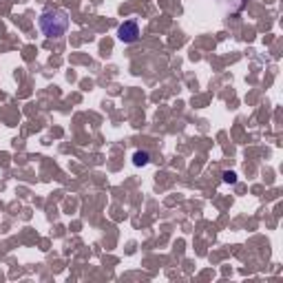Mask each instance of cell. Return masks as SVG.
Here are the masks:
<instances>
[{"label": "cell", "instance_id": "obj_1", "mask_svg": "<svg viewBox=\"0 0 283 283\" xmlns=\"http://www.w3.org/2000/svg\"><path fill=\"white\" fill-rule=\"evenodd\" d=\"M38 24H40V31L47 38H60L69 29V13L62 11V9H49V11H44L40 16Z\"/></svg>", "mask_w": 283, "mask_h": 283}, {"label": "cell", "instance_id": "obj_2", "mask_svg": "<svg viewBox=\"0 0 283 283\" xmlns=\"http://www.w3.org/2000/svg\"><path fill=\"white\" fill-rule=\"evenodd\" d=\"M117 38H120L122 42H135V40L140 38V24H137L135 20H126V22L120 24V29H117Z\"/></svg>", "mask_w": 283, "mask_h": 283}, {"label": "cell", "instance_id": "obj_3", "mask_svg": "<svg viewBox=\"0 0 283 283\" xmlns=\"http://www.w3.org/2000/svg\"><path fill=\"white\" fill-rule=\"evenodd\" d=\"M133 162H135L137 166H144V164H148V162H151V157H148V153L137 151V153H135V159H133Z\"/></svg>", "mask_w": 283, "mask_h": 283}, {"label": "cell", "instance_id": "obj_4", "mask_svg": "<svg viewBox=\"0 0 283 283\" xmlns=\"http://www.w3.org/2000/svg\"><path fill=\"white\" fill-rule=\"evenodd\" d=\"M224 179H226V182L233 184V182H235V173H226V177H224Z\"/></svg>", "mask_w": 283, "mask_h": 283}]
</instances>
